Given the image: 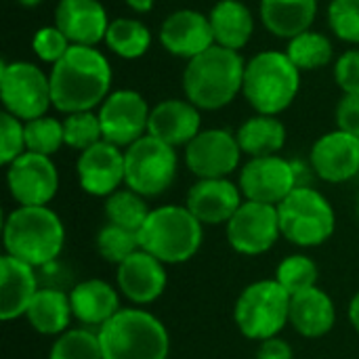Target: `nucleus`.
<instances>
[{
    "label": "nucleus",
    "mask_w": 359,
    "mask_h": 359,
    "mask_svg": "<svg viewBox=\"0 0 359 359\" xmlns=\"http://www.w3.org/2000/svg\"><path fill=\"white\" fill-rule=\"evenodd\" d=\"M109 17L99 0H59L55 25L76 46H97L105 42Z\"/></svg>",
    "instance_id": "412c9836"
},
{
    "label": "nucleus",
    "mask_w": 359,
    "mask_h": 359,
    "mask_svg": "<svg viewBox=\"0 0 359 359\" xmlns=\"http://www.w3.org/2000/svg\"><path fill=\"white\" fill-rule=\"evenodd\" d=\"M36 269L11 255L0 259V318L4 322L25 318L38 292Z\"/></svg>",
    "instance_id": "5701e85b"
},
{
    "label": "nucleus",
    "mask_w": 359,
    "mask_h": 359,
    "mask_svg": "<svg viewBox=\"0 0 359 359\" xmlns=\"http://www.w3.org/2000/svg\"><path fill=\"white\" fill-rule=\"evenodd\" d=\"M318 278H320V269H318L316 261L305 255H290L276 269V282L290 297L305 292L309 288H316Z\"/></svg>",
    "instance_id": "473e14b6"
},
{
    "label": "nucleus",
    "mask_w": 359,
    "mask_h": 359,
    "mask_svg": "<svg viewBox=\"0 0 359 359\" xmlns=\"http://www.w3.org/2000/svg\"><path fill=\"white\" fill-rule=\"evenodd\" d=\"M0 97L4 111L21 122L42 118L53 105L50 76L29 61H4L0 65Z\"/></svg>",
    "instance_id": "9d476101"
},
{
    "label": "nucleus",
    "mask_w": 359,
    "mask_h": 359,
    "mask_svg": "<svg viewBox=\"0 0 359 359\" xmlns=\"http://www.w3.org/2000/svg\"><path fill=\"white\" fill-rule=\"evenodd\" d=\"M202 242V223L187 210V206L177 204L154 208L139 231L141 248L164 265L187 263L198 255Z\"/></svg>",
    "instance_id": "423d86ee"
},
{
    "label": "nucleus",
    "mask_w": 359,
    "mask_h": 359,
    "mask_svg": "<svg viewBox=\"0 0 359 359\" xmlns=\"http://www.w3.org/2000/svg\"><path fill=\"white\" fill-rule=\"evenodd\" d=\"M309 164L326 183L351 181L359 175V139L339 128L322 135L309 151Z\"/></svg>",
    "instance_id": "a211bd4d"
},
{
    "label": "nucleus",
    "mask_w": 359,
    "mask_h": 359,
    "mask_svg": "<svg viewBox=\"0 0 359 359\" xmlns=\"http://www.w3.org/2000/svg\"><path fill=\"white\" fill-rule=\"evenodd\" d=\"M328 27L339 40L359 44V0H330Z\"/></svg>",
    "instance_id": "4c0bfd02"
},
{
    "label": "nucleus",
    "mask_w": 359,
    "mask_h": 359,
    "mask_svg": "<svg viewBox=\"0 0 359 359\" xmlns=\"http://www.w3.org/2000/svg\"><path fill=\"white\" fill-rule=\"evenodd\" d=\"M6 185L19 206H48L59 191V172L48 156L25 151L6 166Z\"/></svg>",
    "instance_id": "4468645a"
},
{
    "label": "nucleus",
    "mask_w": 359,
    "mask_h": 359,
    "mask_svg": "<svg viewBox=\"0 0 359 359\" xmlns=\"http://www.w3.org/2000/svg\"><path fill=\"white\" fill-rule=\"evenodd\" d=\"M53 107L61 114L93 111L109 97L111 65L97 46L72 44L65 57L50 67Z\"/></svg>",
    "instance_id": "f257e3e1"
},
{
    "label": "nucleus",
    "mask_w": 359,
    "mask_h": 359,
    "mask_svg": "<svg viewBox=\"0 0 359 359\" xmlns=\"http://www.w3.org/2000/svg\"><path fill=\"white\" fill-rule=\"evenodd\" d=\"M76 175L82 191L95 198H109L124 183V149L105 139L99 141L80 151Z\"/></svg>",
    "instance_id": "dca6fc26"
},
{
    "label": "nucleus",
    "mask_w": 359,
    "mask_h": 359,
    "mask_svg": "<svg viewBox=\"0 0 359 359\" xmlns=\"http://www.w3.org/2000/svg\"><path fill=\"white\" fill-rule=\"evenodd\" d=\"M242 189L229 179H198L189 191L185 206L202 225H227L238 212Z\"/></svg>",
    "instance_id": "aec40b11"
},
{
    "label": "nucleus",
    "mask_w": 359,
    "mask_h": 359,
    "mask_svg": "<svg viewBox=\"0 0 359 359\" xmlns=\"http://www.w3.org/2000/svg\"><path fill=\"white\" fill-rule=\"evenodd\" d=\"M63 133H65V145L78 151H84L99 141H103L101 120L95 111H76L67 114L63 120Z\"/></svg>",
    "instance_id": "e433bc0d"
},
{
    "label": "nucleus",
    "mask_w": 359,
    "mask_h": 359,
    "mask_svg": "<svg viewBox=\"0 0 359 359\" xmlns=\"http://www.w3.org/2000/svg\"><path fill=\"white\" fill-rule=\"evenodd\" d=\"M349 322H351V326L358 330L359 334V292H355V297L349 303Z\"/></svg>",
    "instance_id": "a18cd8bd"
},
{
    "label": "nucleus",
    "mask_w": 359,
    "mask_h": 359,
    "mask_svg": "<svg viewBox=\"0 0 359 359\" xmlns=\"http://www.w3.org/2000/svg\"><path fill=\"white\" fill-rule=\"evenodd\" d=\"M95 246L101 259H105L107 263H114L116 267L141 248L137 231H130L111 223L99 229L95 238Z\"/></svg>",
    "instance_id": "f704fd0d"
},
{
    "label": "nucleus",
    "mask_w": 359,
    "mask_h": 359,
    "mask_svg": "<svg viewBox=\"0 0 359 359\" xmlns=\"http://www.w3.org/2000/svg\"><path fill=\"white\" fill-rule=\"evenodd\" d=\"M158 38L166 53L185 61L196 59L217 44L208 15L194 8H179L170 13L162 21Z\"/></svg>",
    "instance_id": "f3484780"
},
{
    "label": "nucleus",
    "mask_w": 359,
    "mask_h": 359,
    "mask_svg": "<svg viewBox=\"0 0 359 359\" xmlns=\"http://www.w3.org/2000/svg\"><path fill=\"white\" fill-rule=\"evenodd\" d=\"M177 149L151 135H145L124 149V185L143 198H156L168 191L177 179Z\"/></svg>",
    "instance_id": "1a4fd4ad"
},
{
    "label": "nucleus",
    "mask_w": 359,
    "mask_h": 359,
    "mask_svg": "<svg viewBox=\"0 0 359 359\" xmlns=\"http://www.w3.org/2000/svg\"><path fill=\"white\" fill-rule=\"evenodd\" d=\"M229 246L246 257L269 252L282 236L278 206L244 200L238 212L225 225Z\"/></svg>",
    "instance_id": "9b49d317"
},
{
    "label": "nucleus",
    "mask_w": 359,
    "mask_h": 359,
    "mask_svg": "<svg viewBox=\"0 0 359 359\" xmlns=\"http://www.w3.org/2000/svg\"><path fill=\"white\" fill-rule=\"evenodd\" d=\"M301 90V69L282 50H263L246 61L242 95L263 116L286 111Z\"/></svg>",
    "instance_id": "20e7f679"
},
{
    "label": "nucleus",
    "mask_w": 359,
    "mask_h": 359,
    "mask_svg": "<svg viewBox=\"0 0 359 359\" xmlns=\"http://www.w3.org/2000/svg\"><path fill=\"white\" fill-rule=\"evenodd\" d=\"M238 137L225 128H206L185 147V164L198 179H227L240 166Z\"/></svg>",
    "instance_id": "2eb2a0df"
},
{
    "label": "nucleus",
    "mask_w": 359,
    "mask_h": 359,
    "mask_svg": "<svg viewBox=\"0 0 359 359\" xmlns=\"http://www.w3.org/2000/svg\"><path fill=\"white\" fill-rule=\"evenodd\" d=\"M236 137L242 154L250 158L278 156L286 145V126L278 116L257 114L238 128Z\"/></svg>",
    "instance_id": "c85d7f7f"
},
{
    "label": "nucleus",
    "mask_w": 359,
    "mask_h": 359,
    "mask_svg": "<svg viewBox=\"0 0 359 359\" xmlns=\"http://www.w3.org/2000/svg\"><path fill=\"white\" fill-rule=\"evenodd\" d=\"M72 318L74 311L69 294L57 288H40L25 313L27 324L44 337H61L63 332H67Z\"/></svg>",
    "instance_id": "cd10ccee"
},
{
    "label": "nucleus",
    "mask_w": 359,
    "mask_h": 359,
    "mask_svg": "<svg viewBox=\"0 0 359 359\" xmlns=\"http://www.w3.org/2000/svg\"><path fill=\"white\" fill-rule=\"evenodd\" d=\"M238 185L246 200L278 206L301 183L294 162L282 156H265V158H250L242 166Z\"/></svg>",
    "instance_id": "ddd939ff"
},
{
    "label": "nucleus",
    "mask_w": 359,
    "mask_h": 359,
    "mask_svg": "<svg viewBox=\"0 0 359 359\" xmlns=\"http://www.w3.org/2000/svg\"><path fill=\"white\" fill-rule=\"evenodd\" d=\"M97 114L101 120L103 139L126 149L147 135L151 107L141 93L120 88L109 93Z\"/></svg>",
    "instance_id": "f8f14e48"
},
{
    "label": "nucleus",
    "mask_w": 359,
    "mask_h": 359,
    "mask_svg": "<svg viewBox=\"0 0 359 359\" xmlns=\"http://www.w3.org/2000/svg\"><path fill=\"white\" fill-rule=\"evenodd\" d=\"M355 212H358V217H359V196H358V200H355Z\"/></svg>",
    "instance_id": "de8ad7c7"
},
{
    "label": "nucleus",
    "mask_w": 359,
    "mask_h": 359,
    "mask_svg": "<svg viewBox=\"0 0 359 359\" xmlns=\"http://www.w3.org/2000/svg\"><path fill=\"white\" fill-rule=\"evenodd\" d=\"M290 294L276 280H259L246 286L233 307L238 330L250 341L278 337L290 320Z\"/></svg>",
    "instance_id": "6e6552de"
},
{
    "label": "nucleus",
    "mask_w": 359,
    "mask_h": 359,
    "mask_svg": "<svg viewBox=\"0 0 359 359\" xmlns=\"http://www.w3.org/2000/svg\"><path fill=\"white\" fill-rule=\"evenodd\" d=\"M202 133V111L187 99H164L151 107L147 135L170 147H187Z\"/></svg>",
    "instance_id": "4be33fe9"
},
{
    "label": "nucleus",
    "mask_w": 359,
    "mask_h": 359,
    "mask_svg": "<svg viewBox=\"0 0 359 359\" xmlns=\"http://www.w3.org/2000/svg\"><path fill=\"white\" fill-rule=\"evenodd\" d=\"M151 208L147 206L145 198L139 196L133 189H118L109 198H105V219L111 225L130 229V231H141L149 217Z\"/></svg>",
    "instance_id": "2f4dec72"
},
{
    "label": "nucleus",
    "mask_w": 359,
    "mask_h": 359,
    "mask_svg": "<svg viewBox=\"0 0 359 359\" xmlns=\"http://www.w3.org/2000/svg\"><path fill=\"white\" fill-rule=\"evenodd\" d=\"M48 359H103L99 334L86 328H69L57 337Z\"/></svg>",
    "instance_id": "c9c22d12"
},
{
    "label": "nucleus",
    "mask_w": 359,
    "mask_h": 359,
    "mask_svg": "<svg viewBox=\"0 0 359 359\" xmlns=\"http://www.w3.org/2000/svg\"><path fill=\"white\" fill-rule=\"evenodd\" d=\"M4 255H11L34 269L50 265L63 250L65 227L48 206H19L8 212L2 229Z\"/></svg>",
    "instance_id": "7ed1b4c3"
},
{
    "label": "nucleus",
    "mask_w": 359,
    "mask_h": 359,
    "mask_svg": "<svg viewBox=\"0 0 359 359\" xmlns=\"http://www.w3.org/2000/svg\"><path fill=\"white\" fill-rule=\"evenodd\" d=\"M259 15L276 38L292 40L311 29L318 15V0H261Z\"/></svg>",
    "instance_id": "a878e982"
},
{
    "label": "nucleus",
    "mask_w": 359,
    "mask_h": 359,
    "mask_svg": "<svg viewBox=\"0 0 359 359\" xmlns=\"http://www.w3.org/2000/svg\"><path fill=\"white\" fill-rule=\"evenodd\" d=\"M63 145H65L63 120H57V118L46 114L42 118L25 122V147H27V151L50 158Z\"/></svg>",
    "instance_id": "72a5a7b5"
},
{
    "label": "nucleus",
    "mask_w": 359,
    "mask_h": 359,
    "mask_svg": "<svg viewBox=\"0 0 359 359\" xmlns=\"http://www.w3.org/2000/svg\"><path fill=\"white\" fill-rule=\"evenodd\" d=\"M282 236L299 246L313 248L328 242L337 229L332 204L313 187L299 185L282 204H278Z\"/></svg>",
    "instance_id": "0eeeda50"
},
{
    "label": "nucleus",
    "mask_w": 359,
    "mask_h": 359,
    "mask_svg": "<svg viewBox=\"0 0 359 359\" xmlns=\"http://www.w3.org/2000/svg\"><path fill=\"white\" fill-rule=\"evenodd\" d=\"M25 122L2 111L0 116V162L8 166L21 154H25Z\"/></svg>",
    "instance_id": "ea45409f"
},
{
    "label": "nucleus",
    "mask_w": 359,
    "mask_h": 359,
    "mask_svg": "<svg viewBox=\"0 0 359 359\" xmlns=\"http://www.w3.org/2000/svg\"><path fill=\"white\" fill-rule=\"evenodd\" d=\"M103 359H166L170 339L164 324L143 309H120L99 328Z\"/></svg>",
    "instance_id": "39448f33"
},
{
    "label": "nucleus",
    "mask_w": 359,
    "mask_h": 359,
    "mask_svg": "<svg viewBox=\"0 0 359 359\" xmlns=\"http://www.w3.org/2000/svg\"><path fill=\"white\" fill-rule=\"evenodd\" d=\"M21 6H25V8H36L38 4H42L44 0H17Z\"/></svg>",
    "instance_id": "49530a36"
},
{
    "label": "nucleus",
    "mask_w": 359,
    "mask_h": 359,
    "mask_svg": "<svg viewBox=\"0 0 359 359\" xmlns=\"http://www.w3.org/2000/svg\"><path fill=\"white\" fill-rule=\"evenodd\" d=\"M337 322V309L328 292L322 288H309L290 299V320L288 324L297 334L305 339L326 337Z\"/></svg>",
    "instance_id": "b1692460"
},
{
    "label": "nucleus",
    "mask_w": 359,
    "mask_h": 359,
    "mask_svg": "<svg viewBox=\"0 0 359 359\" xmlns=\"http://www.w3.org/2000/svg\"><path fill=\"white\" fill-rule=\"evenodd\" d=\"M116 280L120 292L135 305L156 303L168 286L166 265L143 248L118 265Z\"/></svg>",
    "instance_id": "6ab92c4d"
},
{
    "label": "nucleus",
    "mask_w": 359,
    "mask_h": 359,
    "mask_svg": "<svg viewBox=\"0 0 359 359\" xmlns=\"http://www.w3.org/2000/svg\"><path fill=\"white\" fill-rule=\"evenodd\" d=\"M292 358H294V355H292V347H290L286 341L278 339V337L263 341V343H261V347H259V351H257V359H292Z\"/></svg>",
    "instance_id": "37998d69"
},
{
    "label": "nucleus",
    "mask_w": 359,
    "mask_h": 359,
    "mask_svg": "<svg viewBox=\"0 0 359 359\" xmlns=\"http://www.w3.org/2000/svg\"><path fill=\"white\" fill-rule=\"evenodd\" d=\"M337 126L343 133H349L359 139V97L355 95H343V99L337 103Z\"/></svg>",
    "instance_id": "79ce46f5"
},
{
    "label": "nucleus",
    "mask_w": 359,
    "mask_h": 359,
    "mask_svg": "<svg viewBox=\"0 0 359 359\" xmlns=\"http://www.w3.org/2000/svg\"><path fill=\"white\" fill-rule=\"evenodd\" d=\"M246 61L238 50L210 46L196 59L187 61L183 72V93L200 111L227 107L244 86Z\"/></svg>",
    "instance_id": "f03ea898"
},
{
    "label": "nucleus",
    "mask_w": 359,
    "mask_h": 359,
    "mask_svg": "<svg viewBox=\"0 0 359 359\" xmlns=\"http://www.w3.org/2000/svg\"><path fill=\"white\" fill-rule=\"evenodd\" d=\"M105 44L114 55L133 61L151 48V32L135 17H118L107 27Z\"/></svg>",
    "instance_id": "c756f323"
},
{
    "label": "nucleus",
    "mask_w": 359,
    "mask_h": 359,
    "mask_svg": "<svg viewBox=\"0 0 359 359\" xmlns=\"http://www.w3.org/2000/svg\"><path fill=\"white\" fill-rule=\"evenodd\" d=\"M69 46H72V42L67 40V36L57 25H42L32 38L34 55L42 63H48L50 67L65 57Z\"/></svg>",
    "instance_id": "58836bf2"
},
{
    "label": "nucleus",
    "mask_w": 359,
    "mask_h": 359,
    "mask_svg": "<svg viewBox=\"0 0 359 359\" xmlns=\"http://www.w3.org/2000/svg\"><path fill=\"white\" fill-rule=\"evenodd\" d=\"M215 42L223 48H244L255 36L252 11L242 0H219L208 13Z\"/></svg>",
    "instance_id": "bb28decb"
},
{
    "label": "nucleus",
    "mask_w": 359,
    "mask_h": 359,
    "mask_svg": "<svg viewBox=\"0 0 359 359\" xmlns=\"http://www.w3.org/2000/svg\"><path fill=\"white\" fill-rule=\"evenodd\" d=\"M334 80L343 95L359 97V48H349L337 59Z\"/></svg>",
    "instance_id": "a19ab883"
},
{
    "label": "nucleus",
    "mask_w": 359,
    "mask_h": 359,
    "mask_svg": "<svg viewBox=\"0 0 359 359\" xmlns=\"http://www.w3.org/2000/svg\"><path fill=\"white\" fill-rule=\"evenodd\" d=\"M284 53L301 72H313V69L326 67L334 59V46L330 38L316 29L303 32L294 36L292 40H288V46Z\"/></svg>",
    "instance_id": "7c9ffc66"
},
{
    "label": "nucleus",
    "mask_w": 359,
    "mask_h": 359,
    "mask_svg": "<svg viewBox=\"0 0 359 359\" xmlns=\"http://www.w3.org/2000/svg\"><path fill=\"white\" fill-rule=\"evenodd\" d=\"M69 303L74 318L84 326H103L107 324L122 307L118 290L97 278L76 284L69 292Z\"/></svg>",
    "instance_id": "393cba45"
},
{
    "label": "nucleus",
    "mask_w": 359,
    "mask_h": 359,
    "mask_svg": "<svg viewBox=\"0 0 359 359\" xmlns=\"http://www.w3.org/2000/svg\"><path fill=\"white\" fill-rule=\"evenodd\" d=\"M124 2H126V6H128L133 13H139V15L149 13V11L154 8V4H156V0H124Z\"/></svg>",
    "instance_id": "c03bdc74"
}]
</instances>
